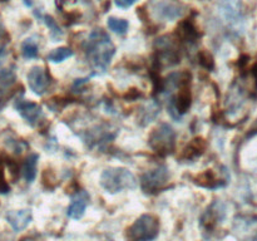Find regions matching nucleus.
I'll return each instance as SVG.
<instances>
[{
	"mask_svg": "<svg viewBox=\"0 0 257 241\" xmlns=\"http://www.w3.org/2000/svg\"><path fill=\"white\" fill-rule=\"evenodd\" d=\"M114 53V44L104 30L94 29L90 33L85 43V57L97 74L107 72Z\"/></svg>",
	"mask_w": 257,
	"mask_h": 241,
	"instance_id": "1",
	"label": "nucleus"
},
{
	"mask_svg": "<svg viewBox=\"0 0 257 241\" xmlns=\"http://www.w3.org/2000/svg\"><path fill=\"white\" fill-rule=\"evenodd\" d=\"M100 186L109 193H117L123 190L137 187V178L130 170L123 167H110L103 171Z\"/></svg>",
	"mask_w": 257,
	"mask_h": 241,
	"instance_id": "2",
	"label": "nucleus"
},
{
	"mask_svg": "<svg viewBox=\"0 0 257 241\" xmlns=\"http://www.w3.org/2000/svg\"><path fill=\"white\" fill-rule=\"evenodd\" d=\"M160 232V222L153 215H142L127 230L128 241H152Z\"/></svg>",
	"mask_w": 257,
	"mask_h": 241,
	"instance_id": "3",
	"label": "nucleus"
},
{
	"mask_svg": "<svg viewBox=\"0 0 257 241\" xmlns=\"http://www.w3.org/2000/svg\"><path fill=\"white\" fill-rule=\"evenodd\" d=\"M150 147L160 155H168L175 150L176 132L167 123H161L150 136Z\"/></svg>",
	"mask_w": 257,
	"mask_h": 241,
	"instance_id": "4",
	"label": "nucleus"
},
{
	"mask_svg": "<svg viewBox=\"0 0 257 241\" xmlns=\"http://www.w3.org/2000/svg\"><path fill=\"white\" fill-rule=\"evenodd\" d=\"M168 178H170L168 168L166 166H158L153 170L147 171L141 177V187L147 193L157 192L168 182Z\"/></svg>",
	"mask_w": 257,
	"mask_h": 241,
	"instance_id": "5",
	"label": "nucleus"
},
{
	"mask_svg": "<svg viewBox=\"0 0 257 241\" xmlns=\"http://www.w3.org/2000/svg\"><path fill=\"white\" fill-rule=\"evenodd\" d=\"M28 84L29 88L32 89V92L37 95H43L44 93L48 92L50 84H52V79H50L49 73L47 72V69L43 67H33L29 70L27 75Z\"/></svg>",
	"mask_w": 257,
	"mask_h": 241,
	"instance_id": "6",
	"label": "nucleus"
},
{
	"mask_svg": "<svg viewBox=\"0 0 257 241\" xmlns=\"http://www.w3.org/2000/svg\"><path fill=\"white\" fill-rule=\"evenodd\" d=\"M14 107L17 112L22 115L23 119L32 127L39 125L43 118V109L38 103L30 102V100L18 98L14 103Z\"/></svg>",
	"mask_w": 257,
	"mask_h": 241,
	"instance_id": "7",
	"label": "nucleus"
},
{
	"mask_svg": "<svg viewBox=\"0 0 257 241\" xmlns=\"http://www.w3.org/2000/svg\"><path fill=\"white\" fill-rule=\"evenodd\" d=\"M152 9L157 18L170 22L183 15V7L175 0H152Z\"/></svg>",
	"mask_w": 257,
	"mask_h": 241,
	"instance_id": "8",
	"label": "nucleus"
},
{
	"mask_svg": "<svg viewBox=\"0 0 257 241\" xmlns=\"http://www.w3.org/2000/svg\"><path fill=\"white\" fill-rule=\"evenodd\" d=\"M220 13L232 29L242 22V2L241 0H220Z\"/></svg>",
	"mask_w": 257,
	"mask_h": 241,
	"instance_id": "9",
	"label": "nucleus"
},
{
	"mask_svg": "<svg viewBox=\"0 0 257 241\" xmlns=\"http://www.w3.org/2000/svg\"><path fill=\"white\" fill-rule=\"evenodd\" d=\"M88 203H89V195L87 191H77L72 196V202L68 207L67 215L73 220H79L84 215Z\"/></svg>",
	"mask_w": 257,
	"mask_h": 241,
	"instance_id": "10",
	"label": "nucleus"
},
{
	"mask_svg": "<svg viewBox=\"0 0 257 241\" xmlns=\"http://www.w3.org/2000/svg\"><path fill=\"white\" fill-rule=\"evenodd\" d=\"M8 223L12 226V228L17 232L23 231L24 228L28 227L30 222H32V210L29 208H23V210H15V211H9L5 216Z\"/></svg>",
	"mask_w": 257,
	"mask_h": 241,
	"instance_id": "11",
	"label": "nucleus"
},
{
	"mask_svg": "<svg viewBox=\"0 0 257 241\" xmlns=\"http://www.w3.org/2000/svg\"><path fill=\"white\" fill-rule=\"evenodd\" d=\"M225 215H226L225 205H223L222 202H220V201H216V202H213L212 205L208 207L207 212L203 215L202 223L207 228L213 227L215 225H217L218 221L223 220Z\"/></svg>",
	"mask_w": 257,
	"mask_h": 241,
	"instance_id": "12",
	"label": "nucleus"
},
{
	"mask_svg": "<svg viewBox=\"0 0 257 241\" xmlns=\"http://www.w3.org/2000/svg\"><path fill=\"white\" fill-rule=\"evenodd\" d=\"M38 161H39V155L38 153H30L25 158L24 163H23L22 175L28 183H32L35 180V177H37Z\"/></svg>",
	"mask_w": 257,
	"mask_h": 241,
	"instance_id": "13",
	"label": "nucleus"
},
{
	"mask_svg": "<svg viewBox=\"0 0 257 241\" xmlns=\"http://www.w3.org/2000/svg\"><path fill=\"white\" fill-rule=\"evenodd\" d=\"M161 105L156 100H150L142 107L140 114V123L142 126H147L148 123L152 122L158 114H160Z\"/></svg>",
	"mask_w": 257,
	"mask_h": 241,
	"instance_id": "14",
	"label": "nucleus"
},
{
	"mask_svg": "<svg viewBox=\"0 0 257 241\" xmlns=\"http://www.w3.org/2000/svg\"><path fill=\"white\" fill-rule=\"evenodd\" d=\"M178 37L187 43H195L198 38V32L192 20H185L177 28Z\"/></svg>",
	"mask_w": 257,
	"mask_h": 241,
	"instance_id": "15",
	"label": "nucleus"
},
{
	"mask_svg": "<svg viewBox=\"0 0 257 241\" xmlns=\"http://www.w3.org/2000/svg\"><path fill=\"white\" fill-rule=\"evenodd\" d=\"M197 183L206 188H218L226 185V182H222V181L213 173L212 170H207L206 172L198 175Z\"/></svg>",
	"mask_w": 257,
	"mask_h": 241,
	"instance_id": "16",
	"label": "nucleus"
},
{
	"mask_svg": "<svg viewBox=\"0 0 257 241\" xmlns=\"http://www.w3.org/2000/svg\"><path fill=\"white\" fill-rule=\"evenodd\" d=\"M15 80H17V74L14 70L10 68L0 70V95L7 93L13 87Z\"/></svg>",
	"mask_w": 257,
	"mask_h": 241,
	"instance_id": "17",
	"label": "nucleus"
},
{
	"mask_svg": "<svg viewBox=\"0 0 257 241\" xmlns=\"http://www.w3.org/2000/svg\"><path fill=\"white\" fill-rule=\"evenodd\" d=\"M22 55L25 59H35L39 54V45L34 38H28L22 43Z\"/></svg>",
	"mask_w": 257,
	"mask_h": 241,
	"instance_id": "18",
	"label": "nucleus"
},
{
	"mask_svg": "<svg viewBox=\"0 0 257 241\" xmlns=\"http://www.w3.org/2000/svg\"><path fill=\"white\" fill-rule=\"evenodd\" d=\"M107 25L109 28V30H112L113 33L118 35H123L128 32V28H130V23L125 19H119V18L115 17H109L107 20Z\"/></svg>",
	"mask_w": 257,
	"mask_h": 241,
	"instance_id": "19",
	"label": "nucleus"
},
{
	"mask_svg": "<svg viewBox=\"0 0 257 241\" xmlns=\"http://www.w3.org/2000/svg\"><path fill=\"white\" fill-rule=\"evenodd\" d=\"M206 148V143L205 141L202 140V138H196V140H193L192 142L188 145V147L186 148V158H190V160H192V158H196L198 157V156H201L203 153V151H205Z\"/></svg>",
	"mask_w": 257,
	"mask_h": 241,
	"instance_id": "20",
	"label": "nucleus"
},
{
	"mask_svg": "<svg viewBox=\"0 0 257 241\" xmlns=\"http://www.w3.org/2000/svg\"><path fill=\"white\" fill-rule=\"evenodd\" d=\"M73 55V50L67 47H60L57 49L52 50L49 54L47 55V59L52 63H62L65 59L70 58Z\"/></svg>",
	"mask_w": 257,
	"mask_h": 241,
	"instance_id": "21",
	"label": "nucleus"
},
{
	"mask_svg": "<svg viewBox=\"0 0 257 241\" xmlns=\"http://www.w3.org/2000/svg\"><path fill=\"white\" fill-rule=\"evenodd\" d=\"M43 22H44L45 25L49 28L50 38L53 39V42H58V40L63 37V32L59 28V25L57 24V22H55L50 15H44V17H43Z\"/></svg>",
	"mask_w": 257,
	"mask_h": 241,
	"instance_id": "22",
	"label": "nucleus"
},
{
	"mask_svg": "<svg viewBox=\"0 0 257 241\" xmlns=\"http://www.w3.org/2000/svg\"><path fill=\"white\" fill-rule=\"evenodd\" d=\"M200 63L206 69H212L213 68V59L212 55L207 52H202L200 54Z\"/></svg>",
	"mask_w": 257,
	"mask_h": 241,
	"instance_id": "23",
	"label": "nucleus"
},
{
	"mask_svg": "<svg viewBox=\"0 0 257 241\" xmlns=\"http://www.w3.org/2000/svg\"><path fill=\"white\" fill-rule=\"evenodd\" d=\"M8 42H9V34L7 33L4 23H3L2 17H0V49L2 48H7Z\"/></svg>",
	"mask_w": 257,
	"mask_h": 241,
	"instance_id": "24",
	"label": "nucleus"
},
{
	"mask_svg": "<svg viewBox=\"0 0 257 241\" xmlns=\"http://www.w3.org/2000/svg\"><path fill=\"white\" fill-rule=\"evenodd\" d=\"M10 191L9 185H8L7 180H5L4 171L0 170V193H8Z\"/></svg>",
	"mask_w": 257,
	"mask_h": 241,
	"instance_id": "25",
	"label": "nucleus"
},
{
	"mask_svg": "<svg viewBox=\"0 0 257 241\" xmlns=\"http://www.w3.org/2000/svg\"><path fill=\"white\" fill-rule=\"evenodd\" d=\"M114 2L118 8H120V9H127V8L132 7L137 0H114Z\"/></svg>",
	"mask_w": 257,
	"mask_h": 241,
	"instance_id": "26",
	"label": "nucleus"
},
{
	"mask_svg": "<svg viewBox=\"0 0 257 241\" xmlns=\"http://www.w3.org/2000/svg\"><path fill=\"white\" fill-rule=\"evenodd\" d=\"M8 97L7 98H4V97H0V112H2L3 110V108L5 107V104H7V102H8Z\"/></svg>",
	"mask_w": 257,
	"mask_h": 241,
	"instance_id": "27",
	"label": "nucleus"
},
{
	"mask_svg": "<svg viewBox=\"0 0 257 241\" xmlns=\"http://www.w3.org/2000/svg\"><path fill=\"white\" fill-rule=\"evenodd\" d=\"M253 133H257V122L253 125L252 130H251V135H253Z\"/></svg>",
	"mask_w": 257,
	"mask_h": 241,
	"instance_id": "28",
	"label": "nucleus"
},
{
	"mask_svg": "<svg viewBox=\"0 0 257 241\" xmlns=\"http://www.w3.org/2000/svg\"><path fill=\"white\" fill-rule=\"evenodd\" d=\"M0 2H7V0H0Z\"/></svg>",
	"mask_w": 257,
	"mask_h": 241,
	"instance_id": "29",
	"label": "nucleus"
}]
</instances>
